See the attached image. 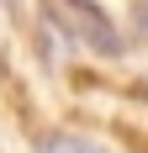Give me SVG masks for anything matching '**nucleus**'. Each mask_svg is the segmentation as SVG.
I'll return each mask as SVG.
<instances>
[{
	"instance_id": "obj_2",
	"label": "nucleus",
	"mask_w": 148,
	"mask_h": 153,
	"mask_svg": "<svg viewBox=\"0 0 148 153\" xmlns=\"http://www.w3.org/2000/svg\"><path fill=\"white\" fill-rule=\"evenodd\" d=\"M37 153H106V148H95V143H85V137H69V132H53V137H43Z\"/></svg>"
},
{
	"instance_id": "obj_3",
	"label": "nucleus",
	"mask_w": 148,
	"mask_h": 153,
	"mask_svg": "<svg viewBox=\"0 0 148 153\" xmlns=\"http://www.w3.org/2000/svg\"><path fill=\"white\" fill-rule=\"evenodd\" d=\"M138 27H143V32H148V0H143V11H138Z\"/></svg>"
},
{
	"instance_id": "obj_1",
	"label": "nucleus",
	"mask_w": 148,
	"mask_h": 153,
	"mask_svg": "<svg viewBox=\"0 0 148 153\" xmlns=\"http://www.w3.org/2000/svg\"><path fill=\"white\" fill-rule=\"evenodd\" d=\"M48 16L69 32L74 42H85L90 53H122V37L111 27V16L95 0H48Z\"/></svg>"
},
{
	"instance_id": "obj_4",
	"label": "nucleus",
	"mask_w": 148,
	"mask_h": 153,
	"mask_svg": "<svg viewBox=\"0 0 148 153\" xmlns=\"http://www.w3.org/2000/svg\"><path fill=\"white\" fill-rule=\"evenodd\" d=\"M132 95H138V100H143V106H148V85H138V90H132Z\"/></svg>"
}]
</instances>
